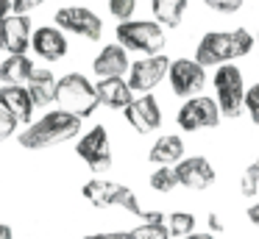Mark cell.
I'll list each match as a JSON object with an SVG mask.
<instances>
[{"label": "cell", "mask_w": 259, "mask_h": 239, "mask_svg": "<svg viewBox=\"0 0 259 239\" xmlns=\"http://www.w3.org/2000/svg\"><path fill=\"white\" fill-rule=\"evenodd\" d=\"M81 133V117L70 114L64 109L45 111L39 120H34L20 136V145L25 150H48L62 142H70Z\"/></svg>", "instance_id": "6da1fadb"}, {"label": "cell", "mask_w": 259, "mask_h": 239, "mask_svg": "<svg viewBox=\"0 0 259 239\" xmlns=\"http://www.w3.org/2000/svg\"><path fill=\"white\" fill-rule=\"evenodd\" d=\"M56 103H59V109L70 111V114H78L84 120V117H90L101 106V100H98V89L87 81V75L67 72L64 78L56 81Z\"/></svg>", "instance_id": "7a4b0ae2"}, {"label": "cell", "mask_w": 259, "mask_h": 239, "mask_svg": "<svg viewBox=\"0 0 259 239\" xmlns=\"http://www.w3.org/2000/svg\"><path fill=\"white\" fill-rule=\"evenodd\" d=\"M117 42L125 50H137V53H159L164 47V31L159 22L151 20H123L117 25Z\"/></svg>", "instance_id": "3957f363"}, {"label": "cell", "mask_w": 259, "mask_h": 239, "mask_svg": "<svg viewBox=\"0 0 259 239\" xmlns=\"http://www.w3.org/2000/svg\"><path fill=\"white\" fill-rule=\"evenodd\" d=\"M214 94H218L220 114L226 117H240L242 100H245V83H242V72L237 64H218L214 70Z\"/></svg>", "instance_id": "277c9868"}, {"label": "cell", "mask_w": 259, "mask_h": 239, "mask_svg": "<svg viewBox=\"0 0 259 239\" xmlns=\"http://www.w3.org/2000/svg\"><path fill=\"white\" fill-rule=\"evenodd\" d=\"M167 78H170V86H173V92L179 98H192L206 83V67L198 64L195 59H176L167 67Z\"/></svg>", "instance_id": "5b68a950"}, {"label": "cell", "mask_w": 259, "mask_h": 239, "mask_svg": "<svg viewBox=\"0 0 259 239\" xmlns=\"http://www.w3.org/2000/svg\"><path fill=\"white\" fill-rule=\"evenodd\" d=\"M75 153L87 161V167L95 172H103L112 167V145H109V133L103 125H95L92 131H87L75 145Z\"/></svg>", "instance_id": "8992f818"}, {"label": "cell", "mask_w": 259, "mask_h": 239, "mask_svg": "<svg viewBox=\"0 0 259 239\" xmlns=\"http://www.w3.org/2000/svg\"><path fill=\"white\" fill-rule=\"evenodd\" d=\"M56 25L62 31H70V33H78L84 39H101L103 33V22L101 17L95 14L92 9L87 6H64V9L56 11Z\"/></svg>", "instance_id": "52a82bcc"}, {"label": "cell", "mask_w": 259, "mask_h": 239, "mask_svg": "<svg viewBox=\"0 0 259 239\" xmlns=\"http://www.w3.org/2000/svg\"><path fill=\"white\" fill-rule=\"evenodd\" d=\"M167 67H170V59L162 53H151L145 59L134 61L128 67V86L134 92H151L153 86L167 78Z\"/></svg>", "instance_id": "ba28073f"}, {"label": "cell", "mask_w": 259, "mask_h": 239, "mask_svg": "<svg viewBox=\"0 0 259 239\" xmlns=\"http://www.w3.org/2000/svg\"><path fill=\"white\" fill-rule=\"evenodd\" d=\"M220 122V106L212 98H190L179 109V125L181 131H201V128H214Z\"/></svg>", "instance_id": "9c48e42d"}, {"label": "cell", "mask_w": 259, "mask_h": 239, "mask_svg": "<svg viewBox=\"0 0 259 239\" xmlns=\"http://www.w3.org/2000/svg\"><path fill=\"white\" fill-rule=\"evenodd\" d=\"M231 59H240L237 47H234V36L223 33V31H209L195 47V61L203 67H218Z\"/></svg>", "instance_id": "30bf717a"}, {"label": "cell", "mask_w": 259, "mask_h": 239, "mask_svg": "<svg viewBox=\"0 0 259 239\" xmlns=\"http://www.w3.org/2000/svg\"><path fill=\"white\" fill-rule=\"evenodd\" d=\"M31 20L28 14H20V11H12L9 17L0 20V50L6 53H25L31 44Z\"/></svg>", "instance_id": "8fae6325"}, {"label": "cell", "mask_w": 259, "mask_h": 239, "mask_svg": "<svg viewBox=\"0 0 259 239\" xmlns=\"http://www.w3.org/2000/svg\"><path fill=\"white\" fill-rule=\"evenodd\" d=\"M123 111H125L128 125L134 128V131H140V133H151V131H156V128L162 125V109H159L156 98H151L148 92L142 94V98H134Z\"/></svg>", "instance_id": "7c38bea8"}, {"label": "cell", "mask_w": 259, "mask_h": 239, "mask_svg": "<svg viewBox=\"0 0 259 239\" xmlns=\"http://www.w3.org/2000/svg\"><path fill=\"white\" fill-rule=\"evenodd\" d=\"M173 170H176V178H179V186H187V189H206L214 181V167L203 156H190V159L181 156Z\"/></svg>", "instance_id": "4fadbf2b"}, {"label": "cell", "mask_w": 259, "mask_h": 239, "mask_svg": "<svg viewBox=\"0 0 259 239\" xmlns=\"http://www.w3.org/2000/svg\"><path fill=\"white\" fill-rule=\"evenodd\" d=\"M0 106H3L17 122H31V114H34V109H36L25 83H3V86H0Z\"/></svg>", "instance_id": "5bb4252c"}, {"label": "cell", "mask_w": 259, "mask_h": 239, "mask_svg": "<svg viewBox=\"0 0 259 239\" xmlns=\"http://www.w3.org/2000/svg\"><path fill=\"white\" fill-rule=\"evenodd\" d=\"M31 47H34V53L39 56V59L45 61H59L64 59V53H67V39H64L62 28H51V25H42L36 28L34 33H31Z\"/></svg>", "instance_id": "9a60e30c"}, {"label": "cell", "mask_w": 259, "mask_h": 239, "mask_svg": "<svg viewBox=\"0 0 259 239\" xmlns=\"http://www.w3.org/2000/svg\"><path fill=\"white\" fill-rule=\"evenodd\" d=\"M95 89H98V100H101V106L114 109V111H123L125 106L134 100V89L128 86V81H123V75L101 78V81L95 83Z\"/></svg>", "instance_id": "2e32d148"}, {"label": "cell", "mask_w": 259, "mask_h": 239, "mask_svg": "<svg viewBox=\"0 0 259 239\" xmlns=\"http://www.w3.org/2000/svg\"><path fill=\"white\" fill-rule=\"evenodd\" d=\"M128 67H131L128 53H125V47L120 42L117 44H106V47L95 56V61H92V70H95V75H101V78L125 75Z\"/></svg>", "instance_id": "e0dca14e"}, {"label": "cell", "mask_w": 259, "mask_h": 239, "mask_svg": "<svg viewBox=\"0 0 259 239\" xmlns=\"http://www.w3.org/2000/svg\"><path fill=\"white\" fill-rule=\"evenodd\" d=\"M25 86H28V92H31L34 106L48 109L51 103H56V75H53L51 70H36L34 67V72H31V78L25 81Z\"/></svg>", "instance_id": "ac0fdd59"}, {"label": "cell", "mask_w": 259, "mask_h": 239, "mask_svg": "<svg viewBox=\"0 0 259 239\" xmlns=\"http://www.w3.org/2000/svg\"><path fill=\"white\" fill-rule=\"evenodd\" d=\"M181 156H184V142H181V136L167 133V136L153 142L148 159H151V164H176Z\"/></svg>", "instance_id": "d6986e66"}, {"label": "cell", "mask_w": 259, "mask_h": 239, "mask_svg": "<svg viewBox=\"0 0 259 239\" xmlns=\"http://www.w3.org/2000/svg\"><path fill=\"white\" fill-rule=\"evenodd\" d=\"M34 72V64L25 53H9V59L0 64V81L3 83H25Z\"/></svg>", "instance_id": "ffe728a7"}, {"label": "cell", "mask_w": 259, "mask_h": 239, "mask_svg": "<svg viewBox=\"0 0 259 239\" xmlns=\"http://www.w3.org/2000/svg\"><path fill=\"white\" fill-rule=\"evenodd\" d=\"M120 183L114 181H103V178H92V181L84 183V198L90 200L92 206H112L114 203V195H117Z\"/></svg>", "instance_id": "44dd1931"}, {"label": "cell", "mask_w": 259, "mask_h": 239, "mask_svg": "<svg viewBox=\"0 0 259 239\" xmlns=\"http://www.w3.org/2000/svg\"><path fill=\"white\" fill-rule=\"evenodd\" d=\"M151 9H153V17H156L159 25L176 28L181 22V17H184L187 0H151Z\"/></svg>", "instance_id": "7402d4cb"}, {"label": "cell", "mask_w": 259, "mask_h": 239, "mask_svg": "<svg viewBox=\"0 0 259 239\" xmlns=\"http://www.w3.org/2000/svg\"><path fill=\"white\" fill-rule=\"evenodd\" d=\"M128 236L131 239H170V231L164 220H145L142 225L131 228Z\"/></svg>", "instance_id": "603a6c76"}, {"label": "cell", "mask_w": 259, "mask_h": 239, "mask_svg": "<svg viewBox=\"0 0 259 239\" xmlns=\"http://www.w3.org/2000/svg\"><path fill=\"white\" fill-rule=\"evenodd\" d=\"M151 186L156 192H173L179 186V178H176V170L170 164H159L156 170L151 172Z\"/></svg>", "instance_id": "cb8c5ba5"}, {"label": "cell", "mask_w": 259, "mask_h": 239, "mask_svg": "<svg viewBox=\"0 0 259 239\" xmlns=\"http://www.w3.org/2000/svg\"><path fill=\"white\" fill-rule=\"evenodd\" d=\"M167 231L170 236H187V233L195 231V217L190 211H173L167 217Z\"/></svg>", "instance_id": "d4e9b609"}, {"label": "cell", "mask_w": 259, "mask_h": 239, "mask_svg": "<svg viewBox=\"0 0 259 239\" xmlns=\"http://www.w3.org/2000/svg\"><path fill=\"white\" fill-rule=\"evenodd\" d=\"M240 192L245 195V198H253V195L259 192V170L256 167H248L245 172H242V178H240Z\"/></svg>", "instance_id": "484cf974"}, {"label": "cell", "mask_w": 259, "mask_h": 239, "mask_svg": "<svg viewBox=\"0 0 259 239\" xmlns=\"http://www.w3.org/2000/svg\"><path fill=\"white\" fill-rule=\"evenodd\" d=\"M109 11H112V17H117L120 22L131 20L134 11H137V0H109Z\"/></svg>", "instance_id": "4316f807"}, {"label": "cell", "mask_w": 259, "mask_h": 239, "mask_svg": "<svg viewBox=\"0 0 259 239\" xmlns=\"http://www.w3.org/2000/svg\"><path fill=\"white\" fill-rule=\"evenodd\" d=\"M242 109L251 114V120L259 125V83H253V86L245 89V100H242Z\"/></svg>", "instance_id": "83f0119b"}, {"label": "cell", "mask_w": 259, "mask_h": 239, "mask_svg": "<svg viewBox=\"0 0 259 239\" xmlns=\"http://www.w3.org/2000/svg\"><path fill=\"white\" fill-rule=\"evenodd\" d=\"M14 131H17V120H14V117L3 109V106H0V142H3V139H9Z\"/></svg>", "instance_id": "f1b7e54d"}, {"label": "cell", "mask_w": 259, "mask_h": 239, "mask_svg": "<svg viewBox=\"0 0 259 239\" xmlns=\"http://www.w3.org/2000/svg\"><path fill=\"white\" fill-rule=\"evenodd\" d=\"M203 3H206L209 9L220 11V14H231V11H237L242 6V0H203Z\"/></svg>", "instance_id": "f546056e"}, {"label": "cell", "mask_w": 259, "mask_h": 239, "mask_svg": "<svg viewBox=\"0 0 259 239\" xmlns=\"http://www.w3.org/2000/svg\"><path fill=\"white\" fill-rule=\"evenodd\" d=\"M45 0H12V11H20V14H28L31 9L42 6Z\"/></svg>", "instance_id": "4dcf8cb0"}, {"label": "cell", "mask_w": 259, "mask_h": 239, "mask_svg": "<svg viewBox=\"0 0 259 239\" xmlns=\"http://www.w3.org/2000/svg\"><path fill=\"white\" fill-rule=\"evenodd\" d=\"M84 239H131L128 231H101V233H90Z\"/></svg>", "instance_id": "1f68e13d"}, {"label": "cell", "mask_w": 259, "mask_h": 239, "mask_svg": "<svg viewBox=\"0 0 259 239\" xmlns=\"http://www.w3.org/2000/svg\"><path fill=\"white\" fill-rule=\"evenodd\" d=\"M248 220L253 222V225L259 228V203H253V206H248Z\"/></svg>", "instance_id": "d6a6232c"}, {"label": "cell", "mask_w": 259, "mask_h": 239, "mask_svg": "<svg viewBox=\"0 0 259 239\" xmlns=\"http://www.w3.org/2000/svg\"><path fill=\"white\" fill-rule=\"evenodd\" d=\"M209 228H212V231H223V220H220L218 214H209Z\"/></svg>", "instance_id": "836d02e7"}, {"label": "cell", "mask_w": 259, "mask_h": 239, "mask_svg": "<svg viewBox=\"0 0 259 239\" xmlns=\"http://www.w3.org/2000/svg\"><path fill=\"white\" fill-rule=\"evenodd\" d=\"M0 239H14L12 225H6V222H0Z\"/></svg>", "instance_id": "e575fe53"}, {"label": "cell", "mask_w": 259, "mask_h": 239, "mask_svg": "<svg viewBox=\"0 0 259 239\" xmlns=\"http://www.w3.org/2000/svg\"><path fill=\"white\" fill-rule=\"evenodd\" d=\"M12 14V0H0V20Z\"/></svg>", "instance_id": "d590c367"}, {"label": "cell", "mask_w": 259, "mask_h": 239, "mask_svg": "<svg viewBox=\"0 0 259 239\" xmlns=\"http://www.w3.org/2000/svg\"><path fill=\"white\" fill-rule=\"evenodd\" d=\"M181 239H214V236L212 233H195L192 231V233H187V236H181Z\"/></svg>", "instance_id": "8d00e7d4"}]
</instances>
